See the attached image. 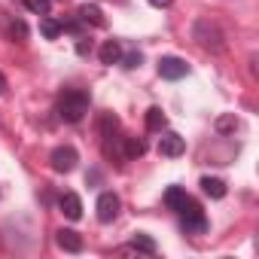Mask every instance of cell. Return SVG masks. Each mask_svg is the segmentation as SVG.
<instances>
[{"instance_id":"1","label":"cell","mask_w":259,"mask_h":259,"mask_svg":"<svg viewBox=\"0 0 259 259\" xmlns=\"http://www.w3.org/2000/svg\"><path fill=\"white\" fill-rule=\"evenodd\" d=\"M55 113L61 122H79L85 113H89V95L82 89H64L55 101Z\"/></svg>"},{"instance_id":"2","label":"cell","mask_w":259,"mask_h":259,"mask_svg":"<svg viewBox=\"0 0 259 259\" xmlns=\"http://www.w3.org/2000/svg\"><path fill=\"white\" fill-rule=\"evenodd\" d=\"M195 40H198V46L201 49H207V52H223L226 49V37H223V31L213 25V22H207V19H201V22H195Z\"/></svg>"},{"instance_id":"3","label":"cell","mask_w":259,"mask_h":259,"mask_svg":"<svg viewBox=\"0 0 259 259\" xmlns=\"http://www.w3.org/2000/svg\"><path fill=\"white\" fill-rule=\"evenodd\" d=\"M180 229H183L186 235H201V232L207 229V217H204V210H201L195 201H189V204L180 210Z\"/></svg>"},{"instance_id":"4","label":"cell","mask_w":259,"mask_h":259,"mask_svg":"<svg viewBox=\"0 0 259 259\" xmlns=\"http://www.w3.org/2000/svg\"><path fill=\"white\" fill-rule=\"evenodd\" d=\"M49 162H52V171L70 174V171L76 168V162H79V153H76L73 147H55L52 156H49Z\"/></svg>"},{"instance_id":"5","label":"cell","mask_w":259,"mask_h":259,"mask_svg":"<svg viewBox=\"0 0 259 259\" xmlns=\"http://www.w3.org/2000/svg\"><path fill=\"white\" fill-rule=\"evenodd\" d=\"M189 73V64L183 61V58H177V55H165V58H159V76L162 79H183Z\"/></svg>"},{"instance_id":"6","label":"cell","mask_w":259,"mask_h":259,"mask_svg":"<svg viewBox=\"0 0 259 259\" xmlns=\"http://www.w3.org/2000/svg\"><path fill=\"white\" fill-rule=\"evenodd\" d=\"M119 207H122V201H119L116 192H101V195H98L95 210H98V220H101V223H113V220L119 217Z\"/></svg>"},{"instance_id":"7","label":"cell","mask_w":259,"mask_h":259,"mask_svg":"<svg viewBox=\"0 0 259 259\" xmlns=\"http://www.w3.org/2000/svg\"><path fill=\"white\" fill-rule=\"evenodd\" d=\"M159 153H162L165 159H177V156L186 153V141H183L177 132H165V135L159 138Z\"/></svg>"},{"instance_id":"8","label":"cell","mask_w":259,"mask_h":259,"mask_svg":"<svg viewBox=\"0 0 259 259\" xmlns=\"http://www.w3.org/2000/svg\"><path fill=\"white\" fill-rule=\"evenodd\" d=\"M119 147H122V150H119V156H122V159H128V162H135V159H141V156L147 153V144H144L141 138H122V141H119Z\"/></svg>"},{"instance_id":"9","label":"cell","mask_w":259,"mask_h":259,"mask_svg":"<svg viewBox=\"0 0 259 259\" xmlns=\"http://www.w3.org/2000/svg\"><path fill=\"white\" fill-rule=\"evenodd\" d=\"M76 16H79L82 25H95V28H104V25H107V19H104V13H101L98 4H82V7L76 10Z\"/></svg>"},{"instance_id":"10","label":"cell","mask_w":259,"mask_h":259,"mask_svg":"<svg viewBox=\"0 0 259 259\" xmlns=\"http://www.w3.org/2000/svg\"><path fill=\"white\" fill-rule=\"evenodd\" d=\"M189 201H192V198L186 195V189H180V186H168V189H165V207H168V210L180 213Z\"/></svg>"},{"instance_id":"11","label":"cell","mask_w":259,"mask_h":259,"mask_svg":"<svg viewBox=\"0 0 259 259\" xmlns=\"http://www.w3.org/2000/svg\"><path fill=\"white\" fill-rule=\"evenodd\" d=\"M58 207H61V213H64L67 220H79V217H82V201H79L76 192H64V195L58 198Z\"/></svg>"},{"instance_id":"12","label":"cell","mask_w":259,"mask_h":259,"mask_svg":"<svg viewBox=\"0 0 259 259\" xmlns=\"http://www.w3.org/2000/svg\"><path fill=\"white\" fill-rule=\"evenodd\" d=\"M55 241H58V247L61 250H67V253H82V238L73 232V229H58V235H55Z\"/></svg>"},{"instance_id":"13","label":"cell","mask_w":259,"mask_h":259,"mask_svg":"<svg viewBox=\"0 0 259 259\" xmlns=\"http://www.w3.org/2000/svg\"><path fill=\"white\" fill-rule=\"evenodd\" d=\"M116 132H119V119L113 113H101V119H98V135H101V141L110 144L116 138Z\"/></svg>"},{"instance_id":"14","label":"cell","mask_w":259,"mask_h":259,"mask_svg":"<svg viewBox=\"0 0 259 259\" xmlns=\"http://www.w3.org/2000/svg\"><path fill=\"white\" fill-rule=\"evenodd\" d=\"M98 58H101V64H119V58H122V46H119V40H107V43L101 46Z\"/></svg>"},{"instance_id":"15","label":"cell","mask_w":259,"mask_h":259,"mask_svg":"<svg viewBox=\"0 0 259 259\" xmlns=\"http://www.w3.org/2000/svg\"><path fill=\"white\" fill-rule=\"evenodd\" d=\"M201 192L210 195V198H226V183L220 177H204L201 180Z\"/></svg>"},{"instance_id":"16","label":"cell","mask_w":259,"mask_h":259,"mask_svg":"<svg viewBox=\"0 0 259 259\" xmlns=\"http://www.w3.org/2000/svg\"><path fill=\"white\" fill-rule=\"evenodd\" d=\"M165 125H168L165 113H162L159 107H150V110H147V128H150V132H165Z\"/></svg>"},{"instance_id":"17","label":"cell","mask_w":259,"mask_h":259,"mask_svg":"<svg viewBox=\"0 0 259 259\" xmlns=\"http://www.w3.org/2000/svg\"><path fill=\"white\" fill-rule=\"evenodd\" d=\"M40 34H43L46 40H58V34H61V22L43 16V19H40Z\"/></svg>"},{"instance_id":"18","label":"cell","mask_w":259,"mask_h":259,"mask_svg":"<svg viewBox=\"0 0 259 259\" xmlns=\"http://www.w3.org/2000/svg\"><path fill=\"white\" fill-rule=\"evenodd\" d=\"M132 250H141V253H156L159 247H156V241H153L150 235H141V232H138V235L132 238Z\"/></svg>"},{"instance_id":"19","label":"cell","mask_w":259,"mask_h":259,"mask_svg":"<svg viewBox=\"0 0 259 259\" xmlns=\"http://www.w3.org/2000/svg\"><path fill=\"white\" fill-rule=\"evenodd\" d=\"M235 128H238L235 113H226V116H220V119H217V132H220V135H229V132H235Z\"/></svg>"},{"instance_id":"20","label":"cell","mask_w":259,"mask_h":259,"mask_svg":"<svg viewBox=\"0 0 259 259\" xmlns=\"http://www.w3.org/2000/svg\"><path fill=\"white\" fill-rule=\"evenodd\" d=\"M25 7H28L34 16H49V10H52V0H25Z\"/></svg>"},{"instance_id":"21","label":"cell","mask_w":259,"mask_h":259,"mask_svg":"<svg viewBox=\"0 0 259 259\" xmlns=\"http://www.w3.org/2000/svg\"><path fill=\"white\" fill-rule=\"evenodd\" d=\"M119 61H122V67L135 70V67H141V61H144V58H141V52H125V55H122Z\"/></svg>"},{"instance_id":"22","label":"cell","mask_w":259,"mask_h":259,"mask_svg":"<svg viewBox=\"0 0 259 259\" xmlns=\"http://www.w3.org/2000/svg\"><path fill=\"white\" fill-rule=\"evenodd\" d=\"M61 31H67V34H73V37H82V22H79V16L70 19V22H61Z\"/></svg>"},{"instance_id":"23","label":"cell","mask_w":259,"mask_h":259,"mask_svg":"<svg viewBox=\"0 0 259 259\" xmlns=\"http://www.w3.org/2000/svg\"><path fill=\"white\" fill-rule=\"evenodd\" d=\"M10 37H13V40H25V37H28V25H25L22 19L13 22V25H10Z\"/></svg>"},{"instance_id":"24","label":"cell","mask_w":259,"mask_h":259,"mask_svg":"<svg viewBox=\"0 0 259 259\" xmlns=\"http://www.w3.org/2000/svg\"><path fill=\"white\" fill-rule=\"evenodd\" d=\"M89 52H92V40L79 37V43H76V55H89Z\"/></svg>"},{"instance_id":"25","label":"cell","mask_w":259,"mask_h":259,"mask_svg":"<svg viewBox=\"0 0 259 259\" xmlns=\"http://www.w3.org/2000/svg\"><path fill=\"white\" fill-rule=\"evenodd\" d=\"M174 4V0H150V7H156V10H168Z\"/></svg>"},{"instance_id":"26","label":"cell","mask_w":259,"mask_h":259,"mask_svg":"<svg viewBox=\"0 0 259 259\" xmlns=\"http://www.w3.org/2000/svg\"><path fill=\"white\" fill-rule=\"evenodd\" d=\"M0 95H7V76L0 73Z\"/></svg>"}]
</instances>
